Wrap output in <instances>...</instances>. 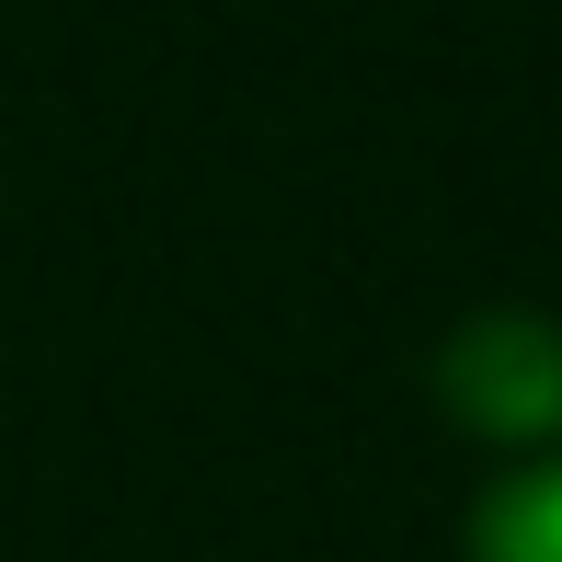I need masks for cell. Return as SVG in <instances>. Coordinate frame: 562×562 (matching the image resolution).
<instances>
[{"label":"cell","instance_id":"2","mask_svg":"<svg viewBox=\"0 0 562 562\" xmlns=\"http://www.w3.org/2000/svg\"><path fill=\"white\" fill-rule=\"evenodd\" d=\"M482 562H562V471L482 505Z\"/></svg>","mask_w":562,"mask_h":562},{"label":"cell","instance_id":"1","mask_svg":"<svg viewBox=\"0 0 562 562\" xmlns=\"http://www.w3.org/2000/svg\"><path fill=\"white\" fill-rule=\"evenodd\" d=\"M448 414L471 437H551L562 425V334L528 311H494L471 334H448Z\"/></svg>","mask_w":562,"mask_h":562}]
</instances>
